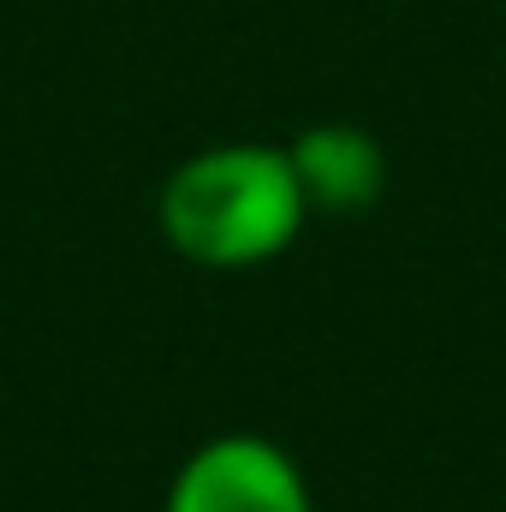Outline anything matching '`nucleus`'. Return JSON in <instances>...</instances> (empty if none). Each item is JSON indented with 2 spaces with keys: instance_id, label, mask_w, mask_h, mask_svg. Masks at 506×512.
<instances>
[{
  "instance_id": "obj_1",
  "label": "nucleus",
  "mask_w": 506,
  "mask_h": 512,
  "mask_svg": "<svg viewBox=\"0 0 506 512\" xmlns=\"http://www.w3.org/2000/svg\"><path fill=\"white\" fill-rule=\"evenodd\" d=\"M304 221L310 203L286 143L233 137V143L191 149L155 191V227L167 251L215 274H239L286 256Z\"/></svg>"
},
{
  "instance_id": "obj_2",
  "label": "nucleus",
  "mask_w": 506,
  "mask_h": 512,
  "mask_svg": "<svg viewBox=\"0 0 506 512\" xmlns=\"http://www.w3.org/2000/svg\"><path fill=\"white\" fill-rule=\"evenodd\" d=\"M161 512H316V489L280 441L227 429L179 459Z\"/></svg>"
},
{
  "instance_id": "obj_3",
  "label": "nucleus",
  "mask_w": 506,
  "mask_h": 512,
  "mask_svg": "<svg viewBox=\"0 0 506 512\" xmlns=\"http://www.w3.org/2000/svg\"><path fill=\"white\" fill-rule=\"evenodd\" d=\"M286 155H292L310 215H364L387 191V149L376 131L352 126V120L304 126L286 143Z\"/></svg>"
}]
</instances>
